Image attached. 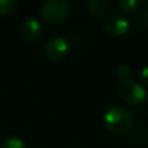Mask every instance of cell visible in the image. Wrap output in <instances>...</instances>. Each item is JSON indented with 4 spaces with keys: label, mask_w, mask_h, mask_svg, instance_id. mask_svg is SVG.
Instances as JSON below:
<instances>
[{
    "label": "cell",
    "mask_w": 148,
    "mask_h": 148,
    "mask_svg": "<svg viewBox=\"0 0 148 148\" xmlns=\"http://www.w3.org/2000/svg\"><path fill=\"white\" fill-rule=\"evenodd\" d=\"M69 51V44L64 36H53L47 42L44 47L47 57L51 60H60L65 56Z\"/></svg>",
    "instance_id": "obj_5"
},
{
    "label": "cell",
    "mask_w": 148,
    "mask_h": 148,
    "mask_svg": "<svg viewBox=\"0 0 148 148\" xmlns=\"http://www.w3.org/2000/svg\"><path fill=\"white\" fill-rule=\"evenodd\" d=\"M86 7L95 16H101L110 9L112 3L109 0H87Z\"/></svg>",
    "instance_id": "obj_7"
},
{
    "label": "cell",
    "mask_w": 148,
    "mask_h": 148,
    "mask_svg": "<svg viewBox=\"0 0 148 148\" xmlns=\"http://www.w3.org/2000/svg\"><path fill=\"white\" fill-rule=\"evenodd\" d=\"M116 73H117V77H120L122 81H126V79H129V77H130L131 69H130V66H129V65L120 64L117 66V69H116Z\"/></svg>",
    "instance_id": "obj_11"
},
{
    "label": "cell",
    "mask_w": 148,
    "mask_h": 148,
    "mask_svg": "<svg viewBox=\"0 0 148 148\" xmlns=\"http://www.w3.org/2000/svg\"><path fill=\"white\" fill-rule=\"evenodd\" d=\"M70 7L64 0H47L40 5V16L47 23L59 25L66 20Z\"/></svg>",
    "instance_id": "obj_2"
},
{
    "label": "cell",
    "mask_w": 148,
    "mask_h": 148,
    "mask_svg": "<svg viewBox=\"0 0 148 148\" xmlns=\"http://www.w3.org/2000/svg\"><path fill=\"white\" fill-rule=\"evenodd\" d=\"M130 27V21L126 17H123L122 14H118V13H110L103 21V29L109 35H123V34L129 33Z\"/></svg>",
    "instance_id": "obj_4"
},
{
    "label": "cell",
    "mask_w": 148,
    "mask_h": 148,
    "mask_svg": "<svg viewBox=\"0 0 148 148\" xmlns=\"http://www.w3.org/2000/svg\"><path fill=\"white\" fill-rule=\"evenodd\" d=\"M104 127L112 134H125L134 126V116L129 109L122 107H113L105 112L103 118Z\"/></svg>",
    "instance_id": "obj_1"
},
{
    "label": "cell",
    "mask_w": 148,
    "mask_h": 148,
    "mask_svg": "<svg viewBox=\"0 0 148 148\" xmlns=\"http://www.w3.org/2000/svg\"><path fill=\"white\" fill-rule=\"evenodd\" d=\"M118 95L127 104H140L147 96V91L143 84L133 79H126L118 84Z\"/></svg>",
    "instance_id": "obj_3"
},
{
    "label": "cell",
    "mask_w": 148,
    "mask_h": 148,
    "mask_svg": "<svg viewBox=\"0 0 148 148\" xmlns=\"http://www.w3.org/2000/svg\"><path fill=\"white\" fill-rule=\"evenodd\" d=\"M16 8H17V0H0V14H10L16 10Z\"/></svg>",
    "instance_id": "obj_8"
},
{
    "label": "cell",
    "mask_w": 148,
    "mask_h": 148,
    "mask_svg": "<svg viewBox=\"0 0 148 148\" xmlns=\"http://www.w3.org/2000/svg\"><path fill=\"white\" fill-rule=\"evenodd\" d=\"M139 5H140L139 0H121L120 1V8L123 12H127V13L135 12L139 8Z\"/></svg>",
    "instance_id": "obj_10"
},
{
    "label": "cell",
    "mask_w": 148,
    "mask_h": 148,
    "mask_svg": "<svg viewBox=\"0 0 148 148\" xmlns=\"http://www.w3.org/2000/svg\"><path fill=\"white\" fill-rule=\"evenodd\" d=\"M0 148H26L25 142L18 136H10L4 143L0 146Z\"/></svg>",
    "instance_id": "obj_9"
},
{
    "label": "cell",
    "mask_w": 148,
    "mask_h": 148,
    "mask_svg": "<svg viewBox=\"0 0 148 148\" xmlns=\"http://www.w3.org/2000/svg\"><path fill=\"white\" fill-rule=\"evenodd\" d=\"M139 78H140L142 82L148 83V66H144L143 69L140 70V73H139Z\"/></svg>",
    "instance_id": "obj_12"
},
{
    "label": "cell",
    "mask_w": 148,
    "mask_h": 148,
    "mask_svg": "<svg viewBox=\"0 0 148 148\" xmlns=\"http://www.w3.org/2000/svg\"><path fill=\"white\" fill-rule=\"evenodd\" d=\"M42 31V25L38 18L34 16H27L21 23V36L26 42H34L38 39Z\"/></svg>",
    "instance_id": "obj_6"
},
{
    "label": "cell",
    "mask_w": 148,
    "mask_h": 148,
    "mask_svg": "<svg viewBox=\"0 0 148 148\" xmlns=\"http://www.w3.org/2000/svg\"><path fill=\"white\" fill-rule=\"evenodd\" d=\"M147 135H148V134H147Z\"/></svg>",
    "instance_id": "obj_13"
}]
</instances>
